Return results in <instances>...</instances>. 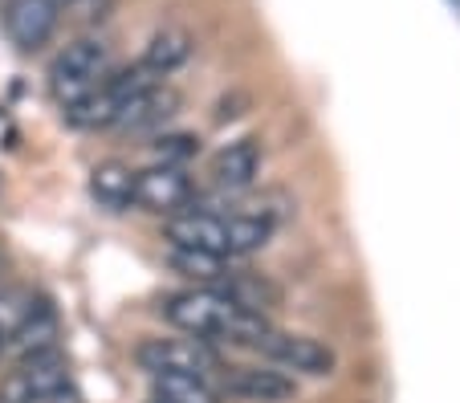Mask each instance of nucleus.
<instances>
[{"label": "nucleus", "mask_w": 460, "mask_h": 403, "mask_svg": "<svg viewBox=\"0 0 460 403\" xmlns=\"http://www.w3.org/2000/svg\"><path fill=\"white\" fill-rule=\"evenodd\" d=\"M0 403H37L33 399V387L25 383V375H21V371H13V375L0 383Z\"/></svg>", "instance_id": "nucleus-21"}, {"label": "nucleus", "mask_w": 460, "mask_h": 403, "mask_svg": "<svg viewBox=\"0 0 460 403\" xmlns=\"http://www.w3.org/2000/svg\"><path fill=\"white\" fill-rule=\"evenodd\" d=\"M58 4L53 0H13L9 13H4V29H9L13 45L25 53L41 49L45 41L53 37L58 29Z\"/></svg>", "instance_id": "nucleus-4"}, {"label": "nucleus", "mask_w": 460, "mask_h": 403, "mask_svg": "<svg viewBox=\"0 0 460 403\" xmlns=\"http://www.w3.org/2000/svg\"><path fill=\"white\" fill-rule=\"evenodd\" d=\"M139 363L155 375H208L217 367V355L204 342H188V338H155L139 351Z\"/></svg>", "instance_id": "nucleus-2"}, {"label": "nucleus", "mask_w": 460, "mask_h": 403, "mask_svg": "<svg viewBox=\"0 0 460 403\" xmlns=\"http://www.w3.org/2000/svg\"><path fill=\"white\" fill-rule=\"evenodd\" d=\"M106 74V45L102 41H74L66 45L58 62H53L49 78H86V82H98Z\"/></svg>", "instance_id": "nucleus-12"}, {"label": "nucleus", "mask_w": 460, "mask_h": 403, "mask_svg": "<svg viewBox=\"0 0 460 403\" xmlns=\"http://www.w3.org/2000/svg\"><path fill=\"white\" fill-rule=\"evenodd\" d=\"M172 265L191 281H220L225 277V257L200 253V249H172Z\"/></svg>", "instance_id": "nucleus-18"}, {"label": "nucleus", "mask_w": 460, "mask_h": 403, "mask_svg": "<svg viewBox=\"0 0 460 403\" xmlns=\"http://www.w3.org/2000/svg\"><path fill=\"white\" fill-rule=\"evenodd\" d=\"M155 399L159 403H217V391L200 375H155Z\"/></svg>", "instance_id": "nucleus-17"}, {"label": "nucleus", "mask_w": 460, "mask_h": 403, "mask_svg": "<svg viewBox=\"0 0 460 403\" xmlns=\"http://www.w3.org/2000/svg\"><path fill=\"white\" fill-rule=\"evenodd\" d=\"M175 106H180V98H175L172 90L151 86V90H143V94H135L130 102H122L119 123L114 127H119V131H151V127L172 118Z\"/></svg>", "instance_id": "nucleus-8"}, {"label": "nucleus", "mask_w": 460, "mask_h": 403, "mask_svg": "<svg viewBox=\"0 0 460 403\" xmlns=\"http://www.w3.org/2000/svg\"><path fill=\"white\" fill-rule=\"evenodd\" d=\"M58 334H61L58 330V314H53L49 306H33L29 322L13 334L9 346H13V355H17L21 363H29V359H37V355L53 351V346H58Z\"/></svg>", "instance_id": "nucleus-10"}, {"label": "nucleus", "mask_w": 460, "mask_h": 403, "mask_svg": "<svg viewBox=\"0 0 460 403\" xmlns=\"http://www.w3.org/2000/svg\"><path fill=\"white\" fill-rule=\"evenodd\" d=\"M196 151H200V139H196V135H159V139H155V159L164 167L188 163Z\"/></svg>", "instance_id": "nucleus-20"}, {"label": "nucleus", "mask_w": 460, "mask_h": 403, "mask_svg": "<svg viewBox=\"0 0 460 403\" xmlns=\"http://www.w3.org/2000/svg\"><path fill=\"white\" fill-rule=\"evenodd\" d=\"M53 4H58V9H66V4H74V0H53Z\"/></svg>", "instance_id": "nucleus-23"}, {"label": "nucleus", "mask_w": 460, "mask_h": 403, "mask_svg": "<svg viewBox=\"0 0 460 403\" xmlns=\"http://www.w3.org/2000/svg\"><path fill=\"white\" fill-rule=\"evenodd\" d=\"M270 237H273V220H270V216H261V212H241V216L225 220L228 253H236V257L265 249V241H270Z\"/></svg>", "instance_id": "nucleus-15"}, {"label": "nucleus", "mask_w": 460, "mask_h": 403, "mask_svg": "<svg viewBox=\"0 0 460 403\" xmlns=\"http://www.w3.org/2000/svg\"><path fill=\"white\" fill-rule=\"evenodd\" d=\"M21 375H25V383L33 387V399L45 403L53 399L58 391H66L70 387V363H66V355L53 346V351L37 355V359L21 363Z\"/></svg>", "instance_id": "nucleus-11"}, {"label": "nucleus", "mask_w": 460, "mask_h": 403, "mask_svg": "<svg viewBox=\"0 0 460 403\" xmlns=\"http://www.w3.org/2000/svg\"><path fill=\"white\" fill-rule=\"evenodd\" d=\"M191 200V184L180 167H147V171H135V204L159 216H175L183 204Z\"/></svg>", "instance_id": "nucleus-3"}, {"label": "nucleus", "mask_w": 460, "mask_h": 403, "mask_svg": "<svg viewBox=\"0 0 460 403\" xmlns=\"http://www.w3.org/2000/svg\"><path fill=\"white\" fill-rule=\"evenodd\" d=\"M228 391L236 399H249V403H286L294 399V379L281 375V371H270V367H241L228 375Z\"/></svg>", "instance_id": "nucleus-7"}, {"label": "nucleus", "mask_w": 460, "mask_h": 403, "mask_svg": "<svg viewBox=\"0 0 460 403\" xmlns=\"http://www.w3.org/2000/svg\"><path fill=\"white\" fill-rule=\"evenodd\" d=\"M90 192L106 208H127V204H135V171L127 163H98L90 171Z\"/></svg>", "instance_id": "nucleus-14"}, {"label": "nucleus", "mask_w": 460, "mask_h": 403, "mask_svg": "<svg viewBox=\"0 0 460 403\" xmlns=\"http://www.w3.org/2000/svg\"><path fill=\"white\" fill-rule=\"evenodd\" d=\"M261 351L270 355V359H278L281 367L305 371V375H331L334 371V351L331 346H322V342H314V338H302V334H278L273 330Z\"/></svg>", "instance_id": "nucleus-6"}, {"label": "nucleus", "mask_w": 460, "mask_h": 403, "mask_svg": "<svg viewBox=\"0 0 460 403\" xmlns=\"http://www.w3.org/2000/svg\"><path fill=\"white\" fill-rule=\"evenodd\" d=\"M236 314H241V306H233L225 293L212 290H183L164 298V318L196 338H228Z\"/></svg>", "instance_id": "nucleus-1"}, {"label": "nucleus", "mask_w": 460, "mask_h": 403, "mask_svg": "<svg viewBox=\"0 0 460 403\" xmlns=\"http://www.w3.org/2000/svg\"><path fill=\"white\" fill-rule=\"evenodd\" d=\"M4 351H9V338H0V359H4Z\"/></svg>", "instance_id": "nucleus-22"}, {"label": "nucleus", "mask_w": 460, "mask_h": 403, "mask_svg": "<svg viewBox=\"0 0 460 403\" xmlns=\"http://www.w3.org/2000/svg\"><path fill=\"white\" fill-rule=\"evenodd\" d=\"M188 57H191V37L180 33V29H164V33L151 37V45H147V53H143L139 66L151 70L155 78H164V74L180 70Z\"/></svg>", "instance_id": "nucleus-13"}, {"label": "nucleus", "mask_w": 460, "mask_h": 403, "mask_svg": "<svg viewBox=\"0 0 460 403\" xmlns=\"http://www.w3.org/2000/svg\"><path fill=\"white\" fill-rule=\"evenodd\" d=\"M164 232L172 241V249H200V253L228 257L225 220L212 216V212H175Z\"/></svg>", "instance_id": "nucleus-5"}, {"label": "nucleus", "mask_w": 460, "mask_h": 403, "mask_svg": "<svg viewBox=\"0 0 460 403\" xmlns=\"http://www.w3.org/2000/svg\"><path fill=\"white\" fill-rule=\"evenodd\" d=\"M119 110H122L119 98H114L106 86H98L90 98H82L78 106H70V110H66V118H70L74 127H86V131H102V127L119 123Z\"/></svg>", "instance_id": "nucleus-16"}, {"label": "nucleus", "mask_w": 460, "mask_h": 403, "mask_svg": "<svg viewBox=\"0 0 460 403\" xmlns=\"http://www.w3.org/2000/svg\"><path fill=\"white\" fill-rule=\"evenodd\" d=\"M33 293L29 290H0V338H13V334L21 330V326L29 322V314H33Z\"/></svg>", "instance_id": "nucleus-19"}, {"label": "nucleus", "mask_w": 460, "mask_h": 403, "mask_svg": "<svg viewBox=\"0 0 460 403\" xmlns=\"http://www.w3.org/2000/svg\"><path fill=\"white\" fill-rule=\"evenodd\" d=\"M257 167H261L257 139H241V143H228V147L212 159V180H217L220 188H244V184H252Z\"/></svg>", "instance_id": "nucleus-9"}]
</instances>
